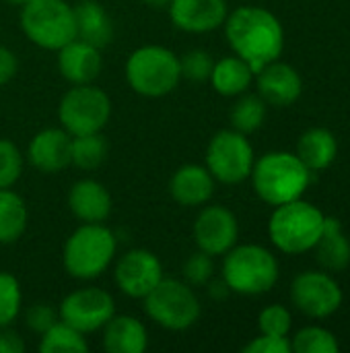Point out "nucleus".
<instances>
[{"instance_id":"10","label":"nucleus","mask_w":350,"mask_h":353,"mask_svg":"<svg viewBox=\"0 0 350 353\" xmlns=\"http://www.w3.org/2000/svg\"><path fill=\"white\" fill-rule=\"evenodd\" d=\"M254 161V147L248 141V134L233 128L215 132L206 147V168L212 178L223 184H239L248 180Z\"/></svg>"},{"instance_id":"3","label":"nucleus","mask_w":350,"mask_h":353,"mask_svg":"<svg viewBox=\"0 0 350 353\" xmlns=\"http://www.w3.org/2000/svg\"><path fill=\"white\" fill-rule=\"evenodd\" d=\"M324 219L326 215L316 205L301 199L276 205L268 221L270 242L285 254L314 250L324 232Z\"/></svg>"},{"instance_id":"37","label":"nucleus","mask_w":350,"mask_h":353,"mask_svg":"<svg viewBox=\"0 0 350 353\" xmlns=\"http://www.w3.org/2000/svg\"><path fill=\"white\" fill-rule=\"evenodd\" d=\"M291 350V341L287 337H276V335H264L260 333V337L252 339L245 347L243 353H289Z\"/></svg>"},{"instance_id":"17","label":"nucleus","mask_w":350,"mask_h":353,"mask_svg":"<svg viewBox=\"0 0 350 353\" xmlns=\"http://www.w3.org/2000/svg\"><path fill=\"white\" fill-rule=\"evenodd\" d=\"M70 143L72 137L64 128H45L31 139L27 159L43 174H58L70 165Z\"/></svg>"},{"instance_id":"36","label":"nucleus","mask_w":350,"mask_h":353,"mask_svg":"<svg viewBox=\"0 0 350 353\" xmlns=\"http://www.w3.org/2000/svg\"><path fill=\"white\" fill-rule=\"evenodd\" d=\"M58 321H60L58 310L45 302H37V304L29 306V310L25 312V325L29 327V331L39 333V335H43Z\"/></svg>"},{"instance_id":"32","label":"nucleus","mask_w":350,"mask_h":353,"mask_svg":"<svg viewBox=\"0 0 350 353\" xmlns=\"http://www.w3.org/2000/svg\"><path fill=\"white\" fill-rule=\"evenodd\" d=\"M215 60L206 50H190L184 56H179V68H182V77L194 83H204L210 79Z\"/></svg>"},{"instance_id":"23","label":"nucleus","mask_w":350,"mask_h":353,"mask_svg":"<svg viewBox=\"0 0 350 353\" xmlns=\"http://www.w3.org/2000/svg\"><path fill=\"white\" fill-rule=\"evenodd\" d=\"M318 265L328 273H340L350 265V240L336 217L324 219V232L314 246Z\"/></svg>"},{"instance_id":"25","label":"nucleus","mask_w":350,"mask_h":353,"mask_svg":"<svg viewBox=\"0 0 350 353\" xmlns=\"http://www.w3.org/2000/svg\"><path fill=\"white\" fill-rule=\"evenodd\" d=\"M254 77L256 74L245 60H241L239 56H225L215 62L208 81L212 83V89L219 95L237 97L250 89Z\"/></svg>"},{"instance_id":"41","label":"nucleus","mask_w":350,"mask_h":353,"mask_svg":"<svg viewBox=\"0 0 350 353\" xmlns=\"http://www.w3.org/2000/svg\"><path fill=\"white\" fill-rule=\"evenodd\" d=\"M142 2H144L146 6H151V8H157V10H161V8H167L171 0H142Z\"/></svg>"},{"instance_id":"20","label":"nucleus","mask_w":350,"mask_h":353,"mask_svg":"<svg viewBox=\"0 0 350 353\" xmlns=\"http://www.w3.org/2000/svg\"><path fill=\"white\" fill-rule=\"evenodd\" d=\"M68 207L83 223H103L111 213V194L101 182L85 178L72 184Z\"/></svg>"},{"instance_id":"11","label":"nucleus","mask_w":350,"mask_h":353,"mask_svg":"<svg viewBox=\"0 0 350 353\" xmlns=\"http://www.w3.org/2000/svg\"><path fill=\"white\" fill-rule=\"evenodd\" d=\"M291 300L301 314L309 319H328L340 310L344 294L328 271H305L295 277Z\"/></svg>"},{"instance_id":"16","label":"nucleus","mask_w":350,"mask_h":353,"mask_svg":"<svg viewBox=\"0 0 350 353\" xmlns=\"http://www.w3.org/2000/svg\"><path fill=\"white\" fill-rule=\"evenodd\" d=\"M169 17L186 33H208L219 29L229 10L227 0H171Z\"/></svg>"},{"instance_id":"8","label":"nucleus","mask_w":350,"mask_h":353,"mask_svg":"<svg viewBox=\"0 0 350 353\" xmlns=\"http://www.w3.org/2000/svg\"><path fill=\"white\" fill-rule=\"evenodd\" d=\"M21 29L43 50H60L76 37L74 10L66 0H31L21 6Z\"/></svg>"},{"instance_id":"26","label":"nucleus","mask_w":350,"mask_h":353,"mask_svg":"<svg viewBox=\"0 0 350 353\" xmlns=\"http://www.w3.org/2000/svg\"><path fill=\"white\" fill-rule=\"evenodd\" d=\"M27 205L10 188H0V244L17 242L27 228Z\"/></svg>"},{"instance_id":"4","label":"nucleus","mask_w":350,"mask_h":353,"mask_svg":"<svg viewBox=\"0 0 350 353\" xmlns=\"http://www.w3.org/2000/svg\"><path fill=\"white\" fill-rule=\"evenodd\" d=\"M118 240L103 223H83L76 228L64 244L62 263L74 279H95L113 263Z\"/></svg>"},{"instance_id":"27","label":"nucleus","mask_w":350,"mask_h":353,"mask_svg":"<svg viewBox=\"0 0 350 353\" xmlns=\"http://www.w3.org/2000/svg\"><path fill=\"white\" fill-rule=\"evenodd\" d=\"M107 153H109V145L101 132L72 137L70 163L85 170V172H93V170L101 168L107 159Z\"/></svg>"},{"instance_id":"6","label":"nucleus","mask_w":350,"mask_h":353,"mask_svg":"<svg viewBox=\"0 0 350 353\" xmlns=\"http://www.w3.org/2000/svg\"><path fill=\"white\" fill-rule=\"evenodd\" d=\"M126 81L142 97H163L182 81L179 56L163 46H142L126 60Z\"/></svg>"},{"instance_id":"35","label":"nucleus","mask_w":350,"mask_h":353,"mask_svg":"<svg viewBox=\"0 0 350 353\" xmlns=\"http://www.w3.org/2000/svg\"><path fill=\"white\" fill-rule=\"evenodd\" d=\"M293 327V319L289 308L281 304L266 306L260 316H258V329L264 335H276V337H287Z\"/></svg>"},{"instance_id":"39","label":"nucleus","mask_w":350,"mask_h":353,"mask_svg":"<svg viewBox=\"0 0 350 353\" xmlns=\"http://www.w3.org/2000/svg\"><path fill=\"white\" fill-rule=\"evenodd\" d=\"M25 352V341L23 337L8 329V327H0V353H23Z\"/></svg>"},{"instance_id":"38","label":"nucleus","mask_w":350,"mask_h":353,"mask_svg":"<svg viewBox=\"0 0 350 353\" xmlns=\"http://www.w3.org/2000/svg\"><path fill=\"white\" fill-rule=\"evenodd\" d=\"M19 70V60L12 50L6 46H0V87L6 85Z\"/></svg>"},{"instance_id":"2","label":"nucleus","mask_w":350,"mask_h":353,"mask_svg":"<svg viewBox=\"0 0 350 353\" xmlns=\"http://www.w3.org/2000/svg\"><path fill=\"white\" fill-rule=\"evenodd\" d=\"M252 184L266 205H283L301 199L311 182V170L289 151H270L254 161Z\"/></svg>"},{"instance_id":"7","label":"nucleus","mask_w":350,"mask_h":353,"mask_svg":"<svg viewBox=\"0 0 350 353\" xmlns=\"http://www.w3.org/2000/svg\"><path fill=\"white\" fill-rule=\"evenodd\" d=\"M146 316L167 329V331H186L194 327L200 319L202 306L190 283L179 279H161L155 290L142 298Z\"/></svg>"},{"instance_id":"29","label":"nucleus","mask_w":350,"mask_h":353,"mask_svg":"<svg viewBox=\"0 0 350 353\" xmlns=\"http://www.w3.org/2000/svg\"><path fill=\"white\" fill-rule=\"evenodd\" d=\"M39 350L43 353H85L89 343L80 331L58 321L41 335Z\"/></svg>"},{"instance_id":"15","label":"nucleus","mask_w":350,"mask_h":353,"mask_svg":"<svg viewBox=\"0 0 350 353\" xmlns=\"http://www.w3.org/2000/svg\"><path fill=\"white\" fill-rule=\"evenodd\" d=\"M258 77V95L274 108L293 105L303 91V79L295 66L287 62H270L262 70L256 72Z\"/></svg>"},{"instance_id":"12","label":"nucleus","mask_w":350,"mask_h":353,"mask_svg":"<svg viewBox=\"0 0 350 353\" xmlns=\"http://www.w3.org/2000/svg\"><path fill=\"white\" fill-rule=\"evenodd\" d=\"M58 314L62 323L87 335L105 327V323L116 314V302L101 288H83L60 302Z\"/></svg>"},{"instance_id":"30","label":"nucleus","mask_w":350,"mask_h":353,"mask_svg":"<svg viewBox=\"0 0 350 353\" xmlns=\"http://www.w3.org/2000/svg\"><path fill=\"white\" fill-rule=\"evenodd\" d=\"M291 350L295 353H336L340 345L332 331L324 327H305L293 337Z\"/></svg>"},{"instance_id":"24","label":"nucleus","mask_w":350,"mask_h":353,"mask_svg":"<svg viewBox=\"0 0 350 353\" xmlns=\"http://www.w3.org/2000/svg\"><path fill=\"white\" fill-rule=\"evenodd\" d=\"M338 155V141L328 128H309L299 137L297 157L311 172H322L334 163Z\"/></svg>"},{"instance_id":"42","label":"nucleus","mask_w":350,"mask_h":353,"mask_svg":"<svg viewBox=\"0 0 350 353\" xmlns=\"http://www.w3.org/2000/svg\"><path fill=\"white\" fill-rule=\"evenodd\" d=\"M6 2H10V4H17V6H23V4H27V2H31V0H6Z\"/></svg>"},{"instance_id":"31","label":"nucleus","mask_w":350,"mask_h":353,"mask_svg":"<svg viewBox=\"0 0 350 353\" xmlns=\"http://www.w3.org/2000/svg\"><path fill=\"white\" fill-rule=\"evenodd\" d=\"M23 304L21 283L14 275L0 271V327H10Z\"/></svg>"},{"instance_id":"22","label":"nucleus","mask_w":350,"mask_h":353,"mask_svg":"<svg viewBox=\"0 0 350 353\" xmlns=\"http://www.w3.org/2000/svg\"><path fill=\"white\" fill-rule=\"evenodd\" d=\"M146 345V327L130 314H113L103 327V347L107 353H142Z\"/></svg>"},{"instance_id":"14","label":"nucleus","mask_w":350,"mask_h":353,"mask_svg":"<svg viewBox=\"0 0 350 353\" xmlns=\"http://www.w3.org/2000/svg\"><path fill=\"white\" fill-rule=\"evenodd\" d=\"M192 232L198 250L210 256H223L237 244L239 223L231 209L223 205H208L198 213Z\"/></svg>"},{"instance_id":"34","label":"nucleus","mask_w":350,"mask_h":353,"mask_svg":"<svg viewBox=\"0 0 350 353\" xmlns=\"http://www.w3.org/2000/svg\"><path fill=\"white\" fill-rule=\"evenodd\" d=\"M215 256L202 252V250H196L192 252L184 267H182V273H184V279L186 283H190L192 288H200V285H206L212 275H215Z\"/></svg>"},{"instance_id":"40","label":"nucleus","mask_w":350,"mask_h":353,"mask_svg":"<svg viewBox=\"0 0 350 353\" xmlns=\"http://www.w3.org/2000/svg\"><path fill=\"white\" fill-rule=\"evenodd\" d=\"M208 285V296L212 298V300H217V302H221V300H225L229 294H231V290H229V285L225 283V279L221 277V279H217V281H208L206 283Z\"/></svg>"},{"instance_id":"18","label":"nucleus","mask_w":350,"mask_h":353,"mask_svg":"<svg viewBox=\"0 0 350 353\" xmlns=\"http://www.w3.org/2000/svg\"><path fill=\"white\" fill-rule=\"evenodd\" d=\"M103 68L101 50L83 41L72 39L58 50V70L60 74L72 85H87L93 83Z\"/></svg>"},{"instance_id":"13","label":"nucleus","mask_w":350,"mask_h":353,"mask_svg":"<svg viewBox=\"0 0 350 353\" xmlns=\"http://www.w3.org/2000/svg\"><path fill=\"white\" fill-rule=\"evenodd\" d=\"M163 279V267L155 252L134 248L122 254L113 269V281L128 298L142 300Z\"/></svg>"},{"instance_id":"33","label":"nucleus","mask_w":350,"mask_h":353,"mask_svg":"<svg viewBox=\"0 0 350 353\" xmlns=\"http://www.w3.org/2000/svg\"><path fill=\"white\" fill-rule=\"evenodd\" d=\"M23 174V153L10 139H0V188H10Z\"/></svg>"},{"instance_id":"28","label":"nucleus","mask_w":350,"mask_h":353,"mask_svg":"<svg viewBox=\"0 0 350 353\" xmlns=\"http://www.w3.org/2000/svg\"><path fill=\"white\" fill-rule=\"evenodd\" d=\"M237 97L239 99L233 103L229 114L231 128L241 134H252L266 120V101L260 95H250V93H241Z\"/></svg>"},{"instance_id":"1","label":"nucleus","mask_w":350,"mask_h":353,"mask_svg":"<svg viewBox=\"0 0 350 353\" xmlns=\"http://www.w3.org/2000/svg\"><path fill=\"white\" fill-rule=\"evenodd\" d=\"M225 37L235 56L245 60L254 74L281 58L285 29L274 12L262 6H239L225 19Z\"/></svg>"},{"instance_id":"5","label":"nucleus","mask_w":350,"mask_h":353,"mask_svg":"<svg viewBox=\"0 0 350 353\" xmlns=\"http://www.w3.org/2000/svg\"><path fill=\"white\" fill-rule=\"evenodd\" d=\"M223 256V279L231 294L262 296L278 281V261L260 244H235Z\"/></svg>"},{"instance_id":"19","label":"nucleus","mask_w":350,"mask_h":353,"mask_svg":"<svg viewBox=\"0 0 350 353\" xmlns=\"http://www.w3.org/2000/svg\"><path fill=\"white\" fill-rule=\"evenodd\" d=\"M215 184L217 180L212 178L206 165L186 163L173 172L169 180V192L173 201L184 207H200L212 199Z\"/></svg>"},{"instance_id":"21","label":"nucleus","mask_w":350,"mask_h":353,"mask_svg":"<svg viewBox=\"0 0 350 353\" xmlns=\"http://www.w3.org/2000/svg\"><path fill=\"white\" fill-rule=\"evenodd\" d=\"M76 39H83L99 50L109 46L113 39V23L103 4L97 0H80L72 6Z\"/></svg>"},{"instance_id":"9","label":"nucleus","mask_w":350,"mask_h":353,"mask_svg":"<svg viewBox=\"0 0 350 353\" xmlns=\"http://www.w3.org/2000/svg\"><path fill=\"white\" fill-rule=\"evenodd\" d=\"M111 116V101L109 95L95 87L93 83L87 85H72L58 105V118L62 128L70 134H91L101 132Z\"/></svg>"}]
</instances>
